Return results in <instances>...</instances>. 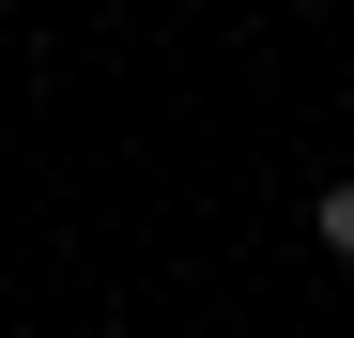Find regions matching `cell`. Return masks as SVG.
Listing matches in <instances>:
<instances>
[{"label":"cell","instance_id":"1","mask_svg":"<svg viewBox=\"0 0 354 338\" xmlns=\"http://www.w3.org/2000/svg\"><path fill=\"white\" fill-rule=\"evenodd\" d=\"M308 231H324V261H354V185H324V200H308Z\"/></svg>","mask_w":354,"mask_h":338}]
</instances>
